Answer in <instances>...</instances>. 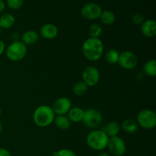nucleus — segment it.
I'll return each instance as SVG.
<instances>
[{
    "mask_svg": "<svg viewBox=\"0 0 156 156\" xmlns=\"http://www.w3.org/2000/svg\"><path fill=\"white\" fill-rule=\"evenodd\" d=\"M85 116V110L79 107H74L69 110L67 114V117L69 119L71 123H81L82 122Z\"/></svg>",
    "mask_w": 156,
    "mask_h": 156,
    "instance_id": "4468645a",
    "label": "nucleus"
},
{
    "mask_svg": "<svg viewBox=\"0 0 156 156\" xmlns=\"http://www.w3.org/2000/svg\"><path fill=\"white\" fill-rule=\"evenodd\" d=\"M1 115H2V109L1 108H0V117H1Z\"/></svg>",
    "mask_w": 156,
    "mask_h": 156,
    "instance_id": "473e14b6",
    "label": "nucleus"
},
{
    "mask_svg": "<svg viewBox=\"0 0 156 156\" xmlns=\"http://www.w3.org/2000/svg\"><path fill=\"white\" fill-rule=\"evenodd\" d=\"M82 82L88 87H93L98 83L100 80V73L96 67L93 66H87L82 73Z\"/></svg>",
    "mask_w": 156,
    "mask_h": 156,
    "instance_id": "9d476101",
    "label": "nucleus"
},
{
    "mask_svg": "<svg viewBox=\"0 0 156 156\" xmlns=\"http://www.w3.org/2000/svg\"><path fill=\"white\" fill-rule=\"evenodd\" d=\"M53 156H77L73 150L69 149H62L53 154Z\"/></svg>",
    "mask_w": 156,
    "mask_h": 156,
    "instance_id": "a878e982",
    "label": "nucleus"
},
{
    "mask_svg": "<svg viewBox=\"0 0 156 156\" xmlns=\"http://www.w3.org/2000/svg\"><path fill=\"white\" fill-rule=\"evenodd\" d=\"M120 53L115 49H110L105 53V59L110 65H115L118 63Z\"/></svg>",
    "mask_w": 156,
    "mask_h": 156,
    "instance_id": "4be33fe9",
    "label": "nucleus"
},
{
    "mask_svg": "<svg viewBox=\"0 0 156 156\" xmlns=\"http://www.w3.org/2000/svg\"><path fill=\"white\" fill-rule=\"evenodd\" d=\"M39 40V34L33 30H28L21 35V41L26 46H32Z\"/></svg>",
    "mask_w": 156,
    "mask_h": 156,
    "instance_id": "2eb2a0df",
    "label": "nucleus"
},
{
    "mask_svg": "<svg viewBox=\"0 0 156 156\" xmlns=\"http://www.w3.org/2000/svg\"><path fill=\"white\" fill-rule=\"evenodd\" d=\"M120 124L117 121H110L104 129L105 133L109 138L117 136L120 131Z\"/></svg>",
    "mask_w": 156,
    "mask_h": 156,
    "instance_id": "f3484780",
    "label": "nucleus"
},
{
    "mask_svg": "<svg viewBox=\"0 0 156 156\" xmlns=\"http://www.w3.org/2000/svg\"><path fill=\"white\" fill-rule=\"evenodd\" d=\"M109 137L104 129H94L87 135L86 143L88 147L94 151H102L108 146Z\"/></svg>",
    "mask_w": 156,
    "mask_h": 156,
    "instance_id": "7ed1b4c3",
    "label": "nucleus"
},
{
    "mask_svg": "<svg viewBox=\"0 0 156 156\" xmlns=\"http://www.w3.org/2000/svg\"><path fill=\"white\" fill-rule=\"evenodd\" d=\"M6 3L9 9L12 10H18L22 7L24 0H6Z\"/></svg>",
    "mask_w": 156,
    "mask_h": 156,
    "instance_id": "393cba45",
    "label": "nucleus"
},
{
    "mask_svg": "<svg viewBox=\"0 0 156 156\" xmlns=\"http://www.w3.org/2000/svg\"><path fill=\"white\" fill-rule=\"evenodd\" d=\"M103 117L100 111L96 108H88L85 111V116L82 122L90 129H94L101 123Z\"/></svg>",
    "mask_w": 156,
    "mask_h": 156,
    "instance_id": "423d86ee",
    "label": "nucleus"
},
{
    "mask_svg": "<svg viewBox=\"0 0 156 156\" xmlns=\"http://www.w3.org/2000/svg\"><path fill=\"white\" fill-rule=\"evenodd\" d=\"M5 9V4L3 0H0V13L4 12Z\"/></svg>",
    "mask_w": 156,
    "mask_h": 156,
    "instance_id": "c756f323",
    "label": "nucleus"
},
{
    "mask_svg": "<svg viewBox=\"0 0 156 156\" xmlns=\"http://www.w3.org/2000/svg\"><path fill=\"white\" fill-rule=\"evenodd\" d=\"M2 130H3V124H2V123L0 121V133L2 132Z\"/></svg>",
    "mask_w": 156,
    "mask_h": 156,
    "instance_id": "2f4dec72",
    "label": "nucleus"
},
{
    "mask_svg": "<svg viewBox=\"0 0 156 156\" xmlns=\"http://www.w3.org/2000/svg\"><path fill=\"white\" fill-rule=\"evenodd\" d=\"M98 156H111V155H110L109 154L106 153V152H102V153H101Z\"/></svg>",
    "mask_w": 156,
    "mask_h": 156,
    "instance_id": "7c9ffc66",
    "label": "nucleus"
},
{
    "mask_svg": "<svg viewBox=\"0 0 156 156\" xmlns=\"http://www.w3.org/2000/svg\"><path fill=\"white\" fill-rule=\"evenodd\" d=\"M143 72L149 77L156 76V61L155 59H149L146 61L143 66Z\"/></svg>",
    "mask_w": 156,
    "mask_h": 156,
    "instance_id": "aec40b11",
    "label": "nucleus"
},
{
    "mask_svg": "<svg viewBox=\"0 0 156 156\" xmlns=\"http://www.w3.org/2000/svg\"><path fill=\"white\" fill-rule=\"evenodd\" d=\"M102 9L98 4L94 2H88L81 9V14L85 19L94 21L100 18Z\"/></svg>",
    "mask_w": 156,
    "mask_h": 156,
    "instance_id": "1a4fd4ad",
    "label": "nucleus"
},
{
    "mask_svg": "<svg viewBox=\"0 0 156 156\" xmlns=\"http://www.w3.org/2000/svg\"><path fill=\"white\" fill-rule=\"evenodd\" d=\"M15 18L12 14L4 13L0 16V29L11 28L15 24Z\"/></svg>",
    "mask_w": 156,
    "mask_h": 156,
    "instance_id": "dca6fc26",
    "label": "nucleus"
},
{
    "mask_svg": "<svg viewBox=\"0 0 156 156\" xmlns=\"http://www.w3.org/2000/svg\"><path fill=\"white\" fill-rule=\"evenodd\" d=\"M40 34L43 38L47 40H52L56 38L59 34V29L55 24L47 23L41 26Z\"/></svg>",
    "mask_w": 156,
    "mask_h": 156,
    "instance_id": "f8f14e48",
    "label": "nucleus"
},
{
    "mask_svg": "<svg viewBox=\"0 0 156 156\" xmlns=\"http://www.w3.org/2000/svg\"><path fill=\"white\" fill-rule=\"evenodd\" d=\"M82 53L88 60L96 62L101 58L104 53V44L100 38L88 37L84 41Z\"/></svg>",
    "mask_w": 156,
    "mask_h": 156,
    "instance_id": "f257e3e1",
    "label": "nucleus"
},
{
    "mask_svg": "<svg viewBox=\"0 0 156 156\" xmlns=\"http://www.w3.org/2000/svg\"><path fill=\"white\" fill-rule=\"evenodd\" d=\"M140 26L142 34L146 37L152 38L156 35V21L155 20H146Z\"/></svg>",
    "mask_w": 156,
    "mask_h": 156,
    "instance_id": "ddd939ff",
    "label": "nucleus"
},
{
    "mask_svg": "<svg viewBox=\"0 0 156 156\" xmlns=\"http://www.w3.org/2000/svg\"><path fill=\"white\" fill-rule=\"evenodd\" d=\"M51 108L55 115H66L73 107L71 100L69 98L61 97L55 101Z\"/></svg>",
    "mask_w": 156,
    "mask_h": 156,
    "instance_id": "9b49d317",
    "label": "nucleus"
},
{
    "mask_svg": "<svg viewBox=\"0 0 156 156\" xmlns=\"http://www.w3.org/2000/svg\"><path fill=\"white\" fill-rule=\"evenodd\" d=\"M54 123L58 129L61 130H66L71 126V121L66 115H56L54 119Z\"/></svg>",
    "mask_w": 156,
    "mask_h": 156,
    "instance_id": "6ab92c4d",
    "label": "nucleus"
},
{
    "mask_svg": "<svg viewBox=\"0 0 156 156\" xmlns=\"http://www.w3.org/2000/svg\"><path fill=\"white\" fill-rule=\"evenodd\" d=\"M102 34V27L99 24H92L88 27L89 37L99 38Z\"/></svg>",
    "mask_w": 156,
    "mask_h": 156,
    "instance_id": "b1692460",
    "label": "nucleus"
},
{
    "mask_svg": "<svg viewBox=\"0 0 156 156\" xmlns=\"http://www.w3.org/2000/svg\"><path fill=\"white\" fill-rule=\"evenodd\" d=\"M121 68L126 70H132L138 65V57L131 51H123L120 53L118 63Z\"/></svg>",
    "mask_w": 156,
    "mask_h": 156,
    "instance_id": "0eeeda50",
    "label": "nucleus"
},
{
    "mask_svg": "<svg viewBox=\"0 0 156 156\" xmlns=\"http://www.w3.org/2000/svg\"><path fill=\"white\" fill-rule=\"evenodd\" d=\"M109 152L114 156H122L126 151V143L120 136H114L109 138L108 146Z\"/></svg>",
    "mask_w": 156,
    "mask_h": 156,
    "instance_id": "6e6552de",
    "label": "nucleus"
},
{
    "mask_svg": "<svg viewBox=\"0 0 156 156\" xmlns=\"http://www.w3.org/2000/svg\"><path fill=\"white\" fill-rule=\"evenodd\" d=\"M139 126L136 121L131 119H127L122 122L120 124V129H123L125 133L128 134H133L138 130Z\"/></svg>",
    "mask_w": 156,
    "mask_h": 156,
    "instance_id": "a211bd4d",
    "label": "nucleus"
},
{
    "mask_svg": "<svg viewBox=\"0 0 156 156\" xmlns=\"http://www.w3.org/2000/svg\"><path fill=\"white\" fill-rule=\"evenodd\" d=\"M0 34H1V29H0Z\"/></svg>",
    "mask_w": 156,
    "mask_h": 156,
    "instance_id": "72a5a7b5",
    "label": "nucleus"
},
{
    "mask_svg": "<svg viewBox=\"0 0 156 156\" xmlns=\"http://www.w3.org/2000/svg\"><path fill=\"white\" fill-rule=\"evenodd\" d=\"M139 126L144 129H152L156 126V114L150 109H143L139 112L136 117Z\"/></svg>",
    "mask_w": 156,
    "mask_h": 156,
    "instance_id": "39448f33",
    "label": "nucleus"
},
{
    "mask_svg": "<svg viewBox=\"0 0 156 156\" xmlns=\"http://www.w3.org/2000/svg\"><path fill=\"white\" fill-rule=\"evenodd\" d=\"M5 43L3 42L2 40H0V56H2V55L3 54V53H5Z\"/></svg>",
    "mask_w": 156,
    "mask_h": 156,
    "instance_id": "c85d7f7f",
    "label": "nucleus"
},
{
    "mask_svg": "<svg viewBox=\"0 0 156 156\" xmlns=\"http://www.w3.org/2000/svg\"><path fill=\"white\" fill-rule=\"evenodd\" d=\"M27 52V46L24 45L21 41H15L6 47L5 53L9 60L18 62L25 57Z\"/></svg>",
    "mask_w": 156,
    "mask_h": 156,
    "instance_id": "20e7f679",
    "label": "nucleus"
},
{
    "mask_svg": "<svg viewBox=\"0 0 156 156\" xmlns=\"http://www.w3.org/2000/svg\"><path fill=\"white\" fill-rule=\"evenodd\" d=\"M132 21L135 25H141L144 21V17L140 13H136L133 15Z\"/></svg>",
    "mask_w": 156,
    "mask_h": 156,
    "instance_id": "bb28decb",
    "label": "nucleus"
},
{
    "mask_svg": "<svg viewBox=\"0 0 156 156\" xmlns=\"http://www.w3.org/2000/svg\"><path fill=\"white\" fill-rule=\"evenodd\" d=\"M88 88V87L87 86L85 82H83L82 81H79L73 85V92L76 96L81 97L86 93Z\"/></svg>",
    "mask_w": 156,
    "mask_h": 156,
    "instance_id": "5701e85b",
    "label": "nucleus"
},
{
    "mask_svg": "<svg viewBox=\"0 0 156 156\" xmlns=\"http://www.w3.org/2000/svg\"><path fill=\"white\" fill-rule=\"evenodd\" d=\"M0 156H12V155L8 149L0 148Z\"/></svg>",
    "mask_w": 156,
    "mask_h": 156,
    "instance_id": "cd10ccee",
    "label": "nucleus"
},
{
    "mask_svg": "<svg viewBox=\"0 0 156 156\" xmlns=\"http://www.w3.org/2000/svg\"><path fill=\"white\" fill-rule=\"evenodd\" d=\"M56 115L50 106L42 105L34 110L33 114V121L39 127H47L54 121Z\"/></svg>",
    "mask_w": 156,
    "mask_h": 156,
    "instance_id": "f03ea898",
    "label": "nucleus"
},
{
    "mask_svg": "<svg viewBox=\"0 0 156 156\" xmlns=\"http://www.w3.org/2000/svg\"><path fill=\"white\" fill-rule=\"evenodd\" d=\"M100 20L105 25H111L115 22L116 16L113 12L110 10L102 11L100 15Z\"/></svg>",
    "mask_w": 156,
    "mask_h": 156,
    "instance_id": "412c9836",
    "label": "nucleus"
}]
</instances>
